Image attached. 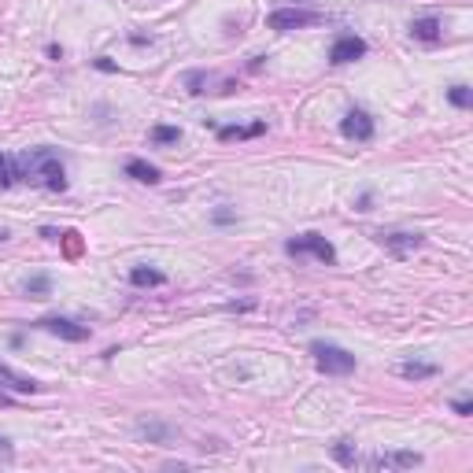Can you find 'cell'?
Wrapping results in <instances>:
<instances>
[{
  "mask_svg": "<svg viewBox=\"0 0 473 473\" xmlns=\"http://www.w3.org/2000/svg\"><path fill=\"white\" fill-rule=\"evenodd\" d=\"M11 163H15V182L49 189V193H67V170L56 148H26L11 156Z\"/></svg>",
  "mask_w": 473,
  "mask_h": 473,
  "instance_id": "obj_1",
  "label": "cell"
},
{
  "mask_svg": "<svg viewBox=\"0 0 473 473\" xmlns=\"http://www.w3.org/2000/svg\"><path fill=\"white\" fill-rule=\"evenodd\" d=\"M311 355L314 366L329 377H348L355 370V355L340 344H329V340H311Z\"/></svg>",
  "mask_w": 473,
  "mask_h": 473,
  "instance_id": "obj_2",
  "label": "cell"
},
{
  "mask_svg": "<svg viewBox=\"0 0 473 473\" xmlns=\"http://www.w3.org/2000/svg\"><path fill=\"white\" fill-rule=\"evenodd\" d=\"M285 252H289L292 259L314 255L322 266H333V263H337V248L329 244L322 233H300V236H289V241H285Z\"/></svg>",
  "mask_w": 473,
  "mask_h": 473,
  "instance_id": "obj_3",
  "label": "cell"
},
{
  "mask_svg": "<svg viewBox=\"0 0 473 473\" xmlns=\"http://www.w3.org/2000/svg\"><path fill=\"white\" fill-rule=\"evenodd\" d=\"M326 22L322 11H311V8H278L266 15V26L278 30V33H289V30H307V26H318Z\"/></svg>",
  "mask_w": 473,
  "mask_h": 473,
  "instance_id": "obj_4",
  "label": "cell"
},
{
  "mask_svg": "<svg viewBox=\"0 0 473 473\" xmlns=\"http://www.w3.org/2000/svg\"><path fill=\"white\" fill-rule=\"evenodd\" d=\"M33 329H45V333H52L59 340H70V344H81V340H89V326L74 322V318H63V314H49V318H38Z\"/></svg>",
  "mask_w": 473,
  "mask_h": 473,
  "instance_id": "obj_5",
  "label": "cell"
},
{
  "mask_svg": "<svg viewBox=\"0 0 473 473\" xmlns=\"http://www.w3.org/2000/svg\"><path fill=\"white\" fill-rule=\"evenodd\" d=\"M362 56H366V41L359 33H340L333 41V49H329V63L340 67V63H355V59H362Z\"/></svg>",
  "mask_w": 473,
  "mask_h": 473,
  "instance_id": "obj_6",
  "label": "cell"
},
{
  "mask_svg": "<svg viewBox=\"0 0 473 473\" xmlns=\"http://www.w3.org/2000/svg\"><path fill=\"white\" fill-rule=\"evenodd\" d=\"M340 134L348 141H374V118L366 115L362 108H351L340 118Z\"/></svg>",
  "mask_w": 473,
  "mask_h": 473,
  "instance_id": "obj_7",
  "label": "cell"
},
{
  "mask_svg": "<svg viewBox=\"0 0 473 473\" xmlns=\"http://www.w3.org/2000/svg\"><path fill=\"white\" fill-rule=\"evenodd\" d=\"M366 466L370 470H414V466H422V455L418 451H377L366 458Z\"/></svg>",
  "mask_w": 473,
  "mask_h": 473,
  "instance_id": "obj_8",
  "label": "cell"
},
{
  "mask_svg": "<svg viewBox=\"0 0 473 473\" xmlns=\"http://www.w3.org/2000/svg\"><path fill=\"white\" fill-rule=\"evenodd\" d=\"M374 241L381 244L385 252H392L396 259H403V255H410V252H414V248H422V244H425V236H422V233H377Z\"/></svg>",
  "mask_w": 473,
  "mask_h": 473,
  "instance_id": "obj_9",
  "label": "cell"
},
{
  "mask_svg": "<svg viewBox=\"0 0 473 473\" xmlns=\"http://www.w3.org/2000/svg\"><path fill=\"white\" fill-rule=\"evenodd\" d=\"M0 388H4V392H19V396H33V392H41L45 385L26 377V374H15L8 362H0Z\"/></svg>",
  "mask_w": 473,
  "mask_h": 473,
  "instance_id": "obj_10",
  "label": "cell"
},
{
  "mask_svg": "<svg viewBox=\"0 0 473 473\" xmlns=\"http://www.w3.org/2000/svg\"><path fill=\"white\" fill-rule=\"evenodd\" d=\"M410 38L414 41H422V45H436L444 38V22H440V15H418L410 22Z\"/></svg>",
  "mask_w": 473,
  "mask_h": 473,
  "instance_id": "obj_11",
  "label": "cell"
},
{
  "mask_svg": "<svg viewBox=\"0 0 473 473\" xmlns=\"http://www.w3.org/2000/svg\"><path fill=\"white\" fill-rule=\"evenodd\" d=\"M215 134H218V141H252V137L266 134V122L255 118V122H248V126H218Z\"/></svg>",
  "mask_w": 473,
  "mask_h": 473,
  "instance_id": "obj_12",
  "label": "cell"
},
{
  "mask_svg": "<svg viewBox=\"0 0 473 473\" xmlns=\"http://www.w3.org/2000/svg\"><path fill=\"white\" fill-rule=\"evenodd\" d=\"M126 177H134V182H141V185H159L163 170L152 167L148 159H126Z\"/></svg>",
  "mask_w": 473,
  "mask_h": 473,
  "instance_id": "obj_13",
  "label": "cell"
},
{
  "mask_svg": "<svg viewBox=\"0 0 473 473\" xmlns=\"http://www.w3.org/2000/svg\"><path fill=\"white\" fill-rule=\"evenodd\" d=\"M129 285L134 289H159V285H167V274L156 266H134L129 270Z\"/></svg>",
  "mask_w": 473,
  "mask_h": 473,
  "instance_id": "obj_14",
  "label": "cell"
},
{
  "mask_svg": "<svg viewBox=\"0 0 473 473\" xmlns=\"http://www.w3.org/2000/svg\"><path fill=\"white\" fill-rule=\"evenodd\" d=\"M436 370H440L436 362H422V359L399 362V377H407V381H425V377H436Z\"/></svg>",
  "mask_w": 473,
  "mask_h": 473,
  "instance_id": "obj_15",
  "label": "cell"
},
{
  "mask_svg": "<svg viewBox=\"0 0 473 473\" xmlns=\"http://www.w3.org/2000/svg\"><path fill=\"white\" fill-rule=\"evenodd\" d=\"M137 433L148 436V440H156V444H167V440H170V425H163V422H156V418H141V422H137Z\"/></svg>",
  "mask_w": 473,
  "mask_h": 473,
  "instance_id": "obj_16",
  "label": "cell"
},
{
  "mask_svg": "<svg viewBox=\"0 0 473 473\" xmlns=\"http://www.w3.org/2000/svg\"><path fill=\"white\" fill-rule=\"evenodd\" d=\"M22 292L33 296V300H45V296L52 292V278H49V274H33V278L22 281Z\"/></svg>",
  "mask_w": 473,
  "mask_h": 473,
  "instance_id": "obj_17",
  "label": "cell"
},
{
  "mask_svg": "<svg viewBox=\"0 0 473 473\" xmlns=\"http://www.w3.org/2000/svg\"><path fill=\"white\" fill-rule=\"evenodd\" d=\"M333 458H337L340 466H348V470L359 466V451H355L351 440H337V444H333Z\"/></svg>",
  "mask_w": 473,
  "mask_h": 473,
  "instance_id": "obj_18",
  "label": "cell"
},
{
  "mask_svg": "<svg viewBox=\"0 0 473 473\" xmlns=\"http://www.w3.org/2000/svg\"><path fill=\"white\" fill-rule=\"evenodd\" d=\"M152 145H177V141H182V129H177V126H152Z\"/></svg>",
  "mask_w": 473,
  "mask_h": 473,
  "instance_id": "obj_19",
  "label": "cell"
},
{
  "mask_svg": "<svg viewBox=\"0 0 473 473\" xmlns=\"http://www.w3.org/2000/svg\"><path fill=\"white\" fill-rule=\"evenodd\" d=\"M447 100H451L455 104V108H470V104H473V89L470 86H463V81H458V86H451V89H447Z\"/></svg>",
  "mask_w": 473,
  "mask_h": 473,
  "instance_id": "obj_20",
  "label": "cell"
},
{
  "mask_svg": "<svg viewBox=\"0 0 473 473\" xmlns=\"http://www.w3.org/2000/svg\"><path fill=\"white\" fill-rule=\"evenodd\" d=\"M15 185V163H11L8 152H0V189H11Z\"/></svg>",
  "mask_w": 473,
  "mask_h": 473,
  "instance_id": "obj_21",
  "label": "cell"
},
{
  "mask_svg": "<svg viewBox=\"0 0 473 473\" xmlns=\"http://www.w3.org/2000/svg\"><path fill=\"white\" fill-rule=\"evenodd\" d=\"M204 86H207V70H189V74H185V89L193 93V97H200Z\"/></svg>",
  "mask_w": 473,
  "mask_h": 473,
  "instance_id": "obj_22",
  "label": "cell"
},
{
  "mask_svg": "<svg viewBox=\"0 0 473 473\" xmlns=\"http://www.w3.org/2000/svg\"><path fill=\"white\" fill-rule=\"evenodd\" d=\"M211 218H215V226H230V222H236V211H230V207H218Z\"/></svg>",
  "mask_w": 473,
  "mask_h": 473,
  "instance_id": "obj_23",
  "label": "cell"
},
{
  "mask_svg": "<svg viewBox=\"0 0 473 473\" xmlns=\"http://www.w3.org/2000/svg\"><path fill=\"white\" fill-rule=\"evenodd\" d=\"M451 410L458 414V418H470V414H473V403H470V399H455Z\"/></svg>",
  "mask_w": 473,
  "mask_h": 473,
  "instance_id": "obj_24",
  "label": "cell"
},
{
  "mask_svg": "<svg viewBox=\"0 0 473 473\" xmlns=\"http://www.w3.org/2000/svg\"><path fill=\"white\" fill-rule=\"evenodd\" d=\"M93 67H97V70H104V74H115V70H118V63H111V59H108V56H100V59H93Z\"/></svg>",
  "mask_w": 473,
  "mask_h": 473,
  "instance_id": "obj_25",
  "label": "cell"
},
{
  "mask_svg": "<svg viewBox=\"0 0 473 473\" xmlns=\"http://www.w3.org/2000/svg\"><path fill=\"white\" fill-rule=\"evenodd\" d=\"M370 207H374V193H362L355 200V211H370Z\"/></svg>",
  "mask_w": 473,
  "mask_h": 473,
  "instance_id": "obj_26",
  "label": "cell"
},
{
  "mask_svg": "<svg viewBox=\"0 0 473 473\" xmlns=\"http://www.w3.org/2000/svg\"><path fill=\"white\" fill-rule=\"evenodd\" d=\"M41 236H45V241H59V236H63V233H59V230H52V226H41Z\"/></svg>",
  "mask_w": 473,
  "mask_h": 473,
  "instance_id": "obj_27",
  "label": "cell"
},
{
  "mask_svg": "<svg viewBox=\"0 0 473 473\" xmlns=\"http://www.w3.org/2000/svg\"><path fill=\"white\" fill-rule=\"evenodd\" d=\"M0 458H11V444L4 440V436H0Z\"/></svg>",
  "mask_w": 473,
  "mask_h": 473,
  "instance_id": "obj_28",
  "label": "cell"
},
{
  "mask_svg": "<svg viewBox=\"0 0 473 473\" xmlns=\"http://www.w3.org/2000/svg\"><path fill=\"white\" fill-rule=\"evenodd\" d=\"M45 52H49V59H59V56H63V49H59V45H49Z\"/></svg>",
  "mask_w": 473,
  "mask_h": 473,
  "instance_id": "obj_29",
  "label": "cell"
},
{
  "mask_svg": "<svg viewBox=\"0 0 473 473\" xmlns=\"http://www.w3.org/2000/svg\"><path fill=\"white\" fill-rule=\"evenodd\" d=\"M0 407H11V396L4 392V388H0Z\"/></svg>",
  "mask_w": 473,
  "mask_h": 473,
  "instance_id": "obj_30",
  "label": "cell"
},
{
  "mask_svg": "<svg viewBox=\"0 0 473 473\" xmlns=\"http://www.w3.org/2000/svg\"><path fill=\"white\" fill-rule=\"evenodd\" d=\"M0 241H8V230H0Z\"/></svg>",
  "mask_w": 473,
  "mask_h": 473,
  "instance_id": "obj_31",
  "label": "cell"
}]
</instances>
